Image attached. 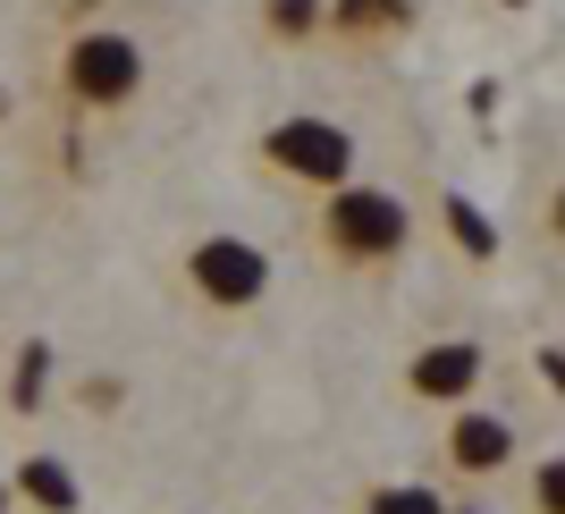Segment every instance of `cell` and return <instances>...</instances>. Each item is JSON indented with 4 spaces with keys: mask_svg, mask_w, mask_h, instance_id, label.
Segmentation results:
<instances>
[{
    "mask_svg": "<svg viewBox=\"0 0 565 514\" xmlns=\"http://www.w3.org/2000/svg\"><path fill=\"white\" fill-rule=\"evenodd\" d=\"M439 219H448V245H456V254H472V261L498 254V228H490V211H481V203L448 194V203H439Z\"/></svg>",
    "mask_w": 565,
    "mask_h": 514,
    "instance_id": "9",
    "label": "cell"
},
{
    "mask_svg": "<svg viewBox=\"0 0 565 514\" xmlns=\"http://www.w3.org/2000/svg\"><path fill=\"white\" fill-rule=\"evenodd\" d=\"M9 497L34 506V514H76L85 506V490H76V472L60 464V456H25V464L9 472Z\"/></svg>",
    "mask_w": 565,
    "mask_h": 514,
    "instance_id": "8",
    "label": "cell"
},
{
    "mask_svg": "<svg viewBox=\"0 0 565 514\" xmlns=\"http://www.w3.org/2000/svg\"><path fill=\"white\" fill-rule=\"evenodd\" d=\"M472 388H481V346L472 338H430V346L405 354V397L430 405V414L472 405Z\"/></svg>",
    "mask_w": 565,
    "mask_h": 514,
    "instance_id": "5",
    "label": "cell"
},
{
    "mask_svg": "<svg viewBox=\"0 0 565 514\" xmlns=\"http://www.w3.org/2000/svg\"><path fill=\"white\" fill-rule=\"evenodd\" d=\"M439 456H448V472H465V481H490V472L515 464V421H507V414H481V405H448Z\"/></svg>",
    "mask_w": 565,
    "mask_h": 514,
    "instance_id": "6",
    "label": "cell"
},
{
    "mask_svg": "<svg viewBox=\"0 0 565 514\" xmlns=\"http://www.w3.org/2000/svg\"><path fill=\"white\" fill-rule=\"evenodd\" d=\"M0 118H9V94H0Z\"/></svg>",
    "mask_w": 565,
    "mask_h": 514,
    "instance_id": "15",
    "label": "cell"
},
{
    "mask_svg": "<svg viewBox=\"0 0 565 514\" xmlns=\"http://www.w3.org/2000/svg\"><path fill=\"white\" fill-rule=\"evenodd\" d=\"M0 514H18V497H9V472H0Z\"/></svg>",
    "mask_w": 565,
    "mask_h": 514,
    "instance_id": "14",
    "label": "cell"
},
{
    "mask_svg": "<svg viewBox=\"0 0 565 514\" xmlns=\"http://www.w3.org/2000/svg\"><path fill=\"white\" fill-rule=\"evenodd\" d=\"M363 514H448V497L423 490V481H388V490L363 497Z\"/></svg>",
    "mask_w": 565,
    "mask_h": 514,
    "instance_id": "11",
    "label": "cell"
},
{
    "mask_svg": "<svg viewBox=\"0 0 565 514\" xmlns=\"http://www.w3.org/2000/svg\"><path fill=\"white\" fill-rule=\"evenodd\" d=\"M178 279L203 312H262L270 304V254L245 245V236H194Z\"/></svg>",
    "mask_w": 565,
    "mask_h": 514,
    "instance_id": "4",
    "label": "cell"
},
{
    "mask_svg": "<svg viewBox=\"0 0 565 514\" xmlns=\"http://www.w3.org/2000/svg\"><path fill=\"white\" fill-rule=\"evenodd\" d=\"M143 94V43L127 34V25H85V34H68V51H60V101L85 118H118L136 110Z\"/></svg>",
    "mask_w": 565,
    "mask_h": 514,
    "instance_id": "2",
    "label": "cell"
},
{
    "mask_svg": "<svg viewBox=\"0 0 565 514\" xmlns=\"http://www.w3.org/2000/svg\"><path fill=\"white\" fill-rule=\"evenodd\" d=\"M354 161H363V143H354V127H338V118H279V127H262V169L279 178V186L296 194H330L354 178Z\"/></svg>",
    "mask_w": 565,
    "mask_h": 514,
    "instance_id": "3",
    "label": "cell"
},
{
    "mask_svg": "<svg viewBox=\"0 0 565 514\" xmlns=\"http://www.w3.org/2000/svg\"><path fill=\"white\" fill-rule=\"evenodd\" d=\"M532 481H541V514H565V464H557V456H541Z\"/></svg>",
    "mask_w": 565,
    "mask_h": 514,
    "instance_id": "13",
    "label": "cell"
},
{
    "mask_svg": "<svg viewBox=\"0 0 565 514\" xmlns=\"http://www.w3.org/2000/svg\"><path fill=\"white\" fill-rule=\"evenodd\" d=\"M262 34L270 43H312L321 34V0H262Z\"/></svg>",
    "mask_w": 565,
    "mask_h": 514,
    "instance_id": "10",
    "label": "cell"
},
{
    "mask_svg": "<svg viewBox=\"0 0 565 514\" xmlns=\"http://www.w3.org/2000/svg\"><path fill=\"white\" fill-rule=\"evenodd\" d=\"M43 372H51V346H43V338H34V346H18V405L43 397Z\"/></svg>",
    "mask_w": 565,
    "mask_h": 514,
    "instance_id": "12",
    "label": "cell"
},
{
    "mask_svg": "<svg viewBox=\"0 0 565 514\" xmlns=\"http://www.w3.org/2000/svg\"><path fill=\"white\" fill-rule=\"evenodd\" d=\"M312 245H321L330 270H354V279L397 270V261L414 254V203H405L397 186H363V178H347V186L321 194Z\"/></svg>",
    "mask_w": 565,
    "mask_h": 514,
    "instance_id": "1",
    "label": "cell"
},
{
    "mask_svg": "<svg viewBox=\"0 0 565 514\" xmlns=\"http://www.w3.org/2000/svg\"><path fill=\"white\" fill-rule=\"evenodd\" d=\"M448 514H472V506H448Z\"/></svg>",
    "mask_w": 565,
    "mask_h": 514,
    "instance_id": "16",
    "label": "cell"
},
{
    "mask_svg": "<svg viewBox=\"0 0 565 514\" xmlns=\"http://www.w3.org/2000/svg\"><path fill=\"white\" fill-rule=\"evenodd\" d=\"M405 18H414V0H321V34L338 43H388L405 34Z\"/></svg>",
    "mask_w": 565,
    "mask_h": 514,
    "instance_id": "7",
    "label": "cell"
}]
</instances>
